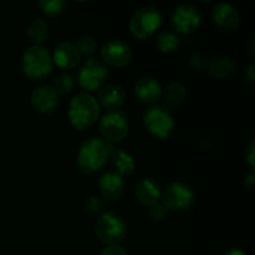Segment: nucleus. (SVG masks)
Wrapping results in <instances>:
<instances>
[{
    "label": "nucleus",
    "mask_w": 255,
    "mask_h": 255,
    "mask_svg": "<svg viewBox=\"0 0 255 255\" xmlns=\"http://www.w3.org/2000/svg\"><path fill=\"white\" fill-rule=\"evenodd\" d=\"M143 125L149 133L157 138L164 139L172 133L174 121L168 109L162 105H154L143 114Z\"/></svg>",
    "instance_id": "obj_8"
},
{
    "label": "nucleus",
    "mask_w": 255,
    "mask_h": 255,
    "mask_svg": "<svg viewBox=\"0 0 255 255\" xmlns=\"http://www.w3.org/2000/svg\"><path fill=\"white\" fill-rule=\"evenodd\" d=\"M244 76L249 84H253L255 79V66L254 65H249L246 70H244Z\"/></svg>",
    "instance_id": "obj_32"
},
{
    "label": "nucleus",
    "mask_w": 255,
    "mask_h": 255,
    "mask_svg": "<svg viewBox=\"0 0 255 255\" xmlns=\"http://www.w3.org/2000/svg\"><path fill=\"white\" fill-rule=\"evenodd\" d=\"M101 255H127L126 251L120 246H107Z\"/></svg>",
    "instance_id": "obj_30"
},
{
    "label": "nucleus",
    "mask_w": 255,
    "mask_h": 255,
    "mask_svg": "<svg viewBox=\"0 0 255 255\" xmlns=\"http://www.w3.org/2000/svg\"><path fill=\"white\" fill-rule=\"evenodd\" d=\"M201 12L193 4H182L173 11L171 22L177 32L183 35L192 34L201 25Z\"/></svg>",
    "instance_id": "obj_10"
},
{
    "label": "nucleus",
    "mask_w": 255,
    "mask_h": 255,
    "mask_svg": "<svg viewBox=\"0 0 255 255\" xmlns=\"http://www.w3.org/2000/svg\"><path fill=\"white\" fill-rule=\"evenodd\" d=\"M162 17L158 10L153 6H144L137 10L129 20V30L137 39H148L161 26Z\"/></svg>",
    "instance_id": "obj_7"
},
{
    "label": "nucleus",
    "mask_w": 255,
    "mask_h": 255,
    "mask_svg": "<svg viewBox=\"0 0 255 255\" xmlns=\"http://www.w3.org/2000/svg\"><path fill=\"white\" fill-rule=\"evenodd\" d=\"M186 99V89L181 84H169L164 90H162L161 100L162 106L166 109H176Z\"/></svg>",
    "instance_id": "obj_21"
},
{
    "label": "nucleus",
    "mask_w": 255,
    "mask_h": 255,
    "mask_svg": "<svg viewBox=\"0 0 255 255\" xmlns=\"http://www.w3.org/2000/svg\"><path fill=\"white\" fill-rule=\"evenodd\" d=\"M134 94L142 104L154 105L161 100V84L153 77H142L134 86Z\"/></svg>",
    "instance_id": "obj_15"
},
{
    "label": "nucleus",
    "mask_w": 255,
    "mask_h": 255,
    "mask_svg": "<svg viewBox=\"0 0 255 255\" xmlns=\"http://www.w3.org/2000/svg\"><path fill=\"white\" fill-rule=\"evenodd\" d=\"M110 159H111L114 172L120 177L131 176L136 169V161L133 156L122 148H114Z\"/></svg>",
    "instance_id": "obj_19"
},
{
    "label": "nucleus",
    "mask_w": 255,
    "mask_h": 255,
    "mask_svg": "<svg viewBox=\"0 0 255 255\" xmlns=\"http://www.w3.org/2000/svg\"><path fill=\"white\" fill-rule=\"evenodd\" d=\"M97 238L107 246H119L126 237L127 224L124 217L116 212H105L95 222Z\"/></svg>",
    "instance_id": "obj_4"
},
{
    "label": "nucleus",
    "mask_w": 255,
    "mask_h": 255,
    "mask_svg": "<svg viewBox=\"0 0 255 255\" xmlns=\"http://www.w3.org/2000/svg\"><path fill=\"white\" fill-rule=\"evenodd\" d=\"M85 209L90 213H99L107 206V201L101 194H91L85 199Z\"/></svg>",
    "instance_id": "obj_27"
},
{
    "label": "nucleus",
    "mask_w": 255,
    "mask_h": 255,
    "mask_svg": "<svg viewBox=\"0 0 255 255\" xmlns=\"http://www.w3.org/2000/svg\"><path fill=\"white\" fill-rule=\"evenodd\" d=\"M77 52H79L80 56H85V57H94L95 52L97 50V44L95 42L94 39L89 36H82L77 40L76 45Z\"/></svg>",
    "instance_id": "obj_26"
},
{
    "label": "nucleus",
    "mask_w": 255,
    "mask_h": 255,
    "mask_svg": "<svg viewBox=\"0 0 255 255\" xmlns=\"http://www.w3.org/2000/svg\"><path fill=\"white\" fill-rule=\"evenodd\" d=\"M179 45H181V39L176 32L163 31L157 37V47L163 54H172L177 51Z\"/></svg>",
    "instance_id": "obj_23"
},
{
    "label": "nucleus",
    "mask_w": 255,
    "mask_h": 255,
    "mask_svg": "<svg viewBox=\"0 0 255 255\" xmlns=\"http://www.w3.org/2000/svg\"><path fill=\"white\" fill-rule=\"evenodd\" d=\"M209 75L218 80H228L236 74V64L229 57H214L207 64Z\"/></svg>",
    "instance_id": "obj_20"
},
{
    "label": "nucleus",
    "mask_w": 255,
    "mask_h": 255,
    "mask_svg": "<svg viewBox=\"0 0 255 255\" xmlns=\"http://www.w3.org/2000/svg\"><path fill=\"white\" fill-rule=\"evenodd\" d=\"M74 87V77L71 74L66 71H62L57 75L52 81V90L59 95H66Z\"/></svg>",
    "instance_id": "obj_24"
},
{
    "label": "nucleus",
    "mask_w": 255,
    "mask_h": 255,
    "mask_svg": "<svg viewBox=\"0 0 255 255\" xmlns=\"http://www.w3.org/2000/svg\"><path fill=\"white\" fill-rule=\"evenodd\" d=\"M167 216V209L161 203L151 206L148 209V217L152 222H162Z\"/></svg>",
    "instance_id": "obj_28"
},
{
    "label": "nucleus",
    "mask_w": 255,
    "mask_h": 255,
    "mask_svg": "<svg viewBox=\"0 0 255 255\" xmlns=\"http://www.w3.org/2000/svg\"><path fill=\"white\" fill-rule=\"evenodd\" d=\"M101 56L102 61L107 66L110 65L116 69H121L129 64L132 59V51L126 42L121 40H112L102 47Z\"/></svg>",
    "instance_id": "obj_11"
},
{
    "label": "nucleus",
    "mask_w": 255,
    "mask_h": 255,
    "mask_svg": "<svg viewBox=\"0 0 255 255\" xmlns=\"http://www.w3.org/2000/svg\"><path fill=\"white\" fill-rule=\"evenodd\" d=\"M207 64H208L207 57L199 54V52H196V54H193L189 57V65H191V67H193L194 70H198V71H202V70L206 69Z\"/></svg>",
    "instance_id": "obj_29"
},
{
    "label": "nucleus",
    "mask_w": 255,
    "mask_h": 255,
    "mask_svg": "<svg viewBox=\"0 0 255 255\" xmlns=\"http://www.w3.org/2000/svg\"><path fill=\"white\" fill-rule=\"evenodd\" d=\"M246 158H247V162L249 163V166H251L252 168H254V141L251 142L248 149H247Z\"/></svg>",
    "instance_id": "obj_31"
},
{
    "label": "nucleus",
    "mask_w": 255,
    "mask_h": 255,
    "mask_svg": "<svg viewBox=\"0 0 255 255\" xmlns=\"http://www.w3.org/2000/svg\"><path fill=\"white\" fill-rule=\"evenodd\" d=\"M99 188L106 201H119L125 193V182L122 177L110 171L100 177Z\"/></svg>",
    "instance_id": "obj_14"
},
{
    "label": "nucleus",
    "mask_w": 255,
    "mask_h": 255,
    "mask_svg": "<svg viewBox=\"0 0 255 255\" xmlns=\"http://www.w3.org/2000/svg\"><path fill=\"white\" fill-rule=\"evenodd\" d=\"M100 114V106L96 99L89 94H80L70 102L69 120L79 131L91 128Z\"/></svg>",
    "instance_id": "obj_2"
},
{
    "label": "nucleus",
    "mask_w": 255,
    "mask_h": 255,
    "mask_svg": "<svg viewBox=\"0 0 255 255\" xmlns=\"http://www.w3.org/2000/svg\"><path fill=\"white\" fill-rule=\"evenodd\" d=\"M52 57L46 47L31 46L22 54L21 70L27 79L40 81L52 71Z\"/></svg>",
    "instance_id": "obj_3"
},
{
    "label": "nucleus",
    "mask_w": 255,
    "mask_h": 255,
    "mask_svg": "<svg viewBox=\"0 0 255 255\" xmlns=\"http://www.w3.org/2000/svg\"><path fill=\"white\" fill-rule=\"evenodd\" d=\"M213 21L218 29L224 32L236 31L239 25V12L237 7H234L228 2H219L213 9Z\"/></svg>",
    "instance_id": "obj_12"
},
{
    "label": "nucleus",
    "mask_w": 255,
    "mask_h": 255,
    "mask_svg": "<svg viewBox=\"0 0 255 255\" xmlns=\"http://www.w3.org/2000/svg\"><path fill=\"white\" fill-rule=\"evenodd\" d=\"M134 194L139 203L144 206H154L161 199V187L154 179L152 178H142L141 181L137 182L136 188H134Z\"/></svg>",
    "instance_id": "obj_16"
},
{
    "label": "nucleus",
    "mask_w": 255,
    "mask_h": 255,
    "mask_svg": "<svg viewBox=\"0 0 255 255\" xmlns=\"http://www.w3.org/2000/svg\"><path fill=\"white\" fill-rule=\"evenodd\" d=\"M80 55L77 52L75 45L70 42H62L57 45L52 54V62L56 64L57 67L62 70H71L79 64Z\"/></svg>",
    "instance_id": "obj_17"
},
{
    "label": "nucleus",
    "mask_w": 255,
    "mask_h": 255,
    "mask_svg": "<svg viewBox=\"0 0 255 255\" xmlns=\"http://www.w3.org/2000/svg\"><path fill=\"white\" fill-rule=\"evenodd\" d=\"M42 12L50 17H57L65 11L67 2L64 0H42L39 2Z\"/></svg>",
    "instance_id": "obj_25"
},
{
    "label": "nucleus",
    "mask_w": 255,
    "mask_h": 255,
    "mask_svg": "<svg viewBox=\"0 0 255 255\" xmlns=\"http://www.w3.org/2000/svg\"><path fill=\"white\" fill-rule=\"evenodd\" d=\"M162 206L171 212H187L193 207L196 194L186 183L174 182L168 184L161 194Z\"/></svg>",
    "instance_id": "obj_5"
},
{
    "label": "nucleus",
    "mask_w": 255,
    "mask_h": 255,
    "mask_svg": "<svg viewBox=\"0 0 255 255\" xmlns=\"http://www.w3.org/2000/svg\"><path fill=\"white\" fill-rule=\"evenodd\" d=\"M244 179H246V181H244V186H246L247 188H253V186H254V174L249 173L248 176H247Z\"/></svg>",
    "instance_id": "obj_33"
},
{
    "label": "nucleus",
    "mask_w": 255,
    "mask_h": 255,
    "mask_svg": "<svg viewBox=\"0 0 255 255\" xmlns=\"http://www.w3.org/2000/svg\"><path fill=\"white\" fill-rule=\"evenodd\" d=\"M100 132L110 143L121 141L128 132V117L119 109L109 110L100 121Z\"/></svg>",
    "instance_id": "obj_9"
},
{
    "label": "nucleus",
    "mask_w": 255,
    "mask_h": 255,
    "mask_svg": "<svg viewBox=\"0 0 255 255\" xmlns=\"http://www.w3.org/2000/svg\"><path fill=\"white\" fill-rule=\"evenodd\" d=\"M125 100H126V92H125L124 87L116 84H109L100 90L96 101L97 104L106 109L116 110L117 107L124 104Z\"/></svg>",
    "instance_id": "obj_18"
},
{
    "label": "nucleus",
    "mask_w": 255,
    "mask_h": 255,
    "mask_svg": "<svg viewBox=\"0 0 255 255\" xmlns=\"http://www.w3.org/2000/svg\"><path fill=\"white\" fill-rule=\"evenodd\" d=\"M224 255H247V254L244 253L243 251H241V249L232 248V249H229L228 252H226V254Z\"/></svg>",
    "instance_id": "obj_34"
},
{
    "label": "nucleus",
    "mask_w": 255,
    "mask_h": 255,
    "mask_svg": "<svg viewBox=\"0 0 255 255\" xmlns=\"http://www.w3.org/2000/svg\"><path fill=\"white\" fill-rule=\"evenodd\" d=\"M47 30H49V26L45 20L35 19L27 27V37L34 44V46H39V44L46 40Z\"/></svg>",
    "instance_id": "obj_22"
},
{
    "label": "nucleus",
    "mask_w": 255,
    "mask_h": 255,
    "mask_svg": "<svg viewBox=\"0 0 255 255\" xmlns=\"http://www.w3.org/2000/svg\"><path fill=\"white\" fill-rule=\"evenodd\" d=\"M110 75L109 66L100 57H90L82 64L77 74V81L80 87L85 91L99 90Z\"/></svg>",
    "instance_id": "obj_6"
},
{
    "label": "nucleus",
    "mask_w": 255,
    "mask_h": 255,
    "mask_svg": "<svg viewBox=\"0 0 255 255\" xmlns=\"http://www.w3.org/2000/svg\"><path fill=\"white\" fill-rule=\"evenodd\" d=\"M31 106L40 114H51L59 104V96L50 86H40L32 91L30 97Z\"/></svg>",
    "instance_id": "obj_13"
},
{
    "label": "nucleus",
    "mask_w": 255,
    "mask_h": 255,
    "mask_svg": "<svg viewBox=\"0 0 255 255\" xmlns=\"http://www.w3.org/2000/svg\"><path fill=\"white\" fill-rule=\"evenodd\" d=\"M114 148L115 147L104 138H87L82 142L77 152V168L85 176H90L100 171L110 161Z\"/></svg>",
    "instance_id": "obj_1"
}]
</instances>
